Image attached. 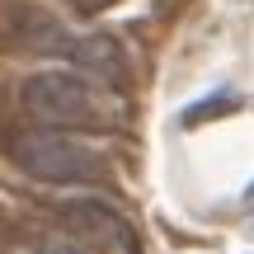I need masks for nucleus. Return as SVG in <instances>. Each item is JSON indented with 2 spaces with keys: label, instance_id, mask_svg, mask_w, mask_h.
<instances>
[{
  "label": "nucleus",
  "instance_id": "3",
  "mask_svg": "<svg viewBox=\"0 0 254 254\" xmlns=\"http://www.w3.org/2000/svg\"><path fill=\"white\" fill-rule=\"evenodd\" d=\"M57 217H62V226L71 231L80 245H90V250H104V254H136L132 226H127L113 207H104V202H66Z\"/></svg>",
  "mask_w": 254,
  "mask_h": 254
},
{
  "label": "nucleus",
  "instance_id": "1",
  "mask_svg": "<svg viewBox=\"0 0 254 254\" xmlns=\"http://www.w3.org/2000/svg\"><path fill=\"white\" fill-rule=\"evenodd\" d=\"M9 151H14V165L24 174L47 179V184H94L109 170L94 146L75 141V136H66V132H28V136H19Z\"/></svg>",
  "mask_w": 254,
  "mask_h": 254
},
{
  "label": "nucleus",
  "instance_id": "4",
  "mask_svg": "<svg viewBox=\"0 0 254 254\" xmlns=\"http://www.w3.org/2000/svg\"><path fill=\"white\" fill-rule=\"evenodd\" d=\"M66 57H71L80 71L99 75V80H109V85H127V62H123L113 38H71V52Z\"/></svg>",
  "mask_w": 254,
  "mask_h": 254
},
{
  "label": "nucleus",
  "instance_id": "2",
  "mask_svg": "<svg viewBox=\"0 0 254 254\" xmlns=\"http://www.w3.org/2000/svg\"><path fill=\"white\" fill-rule=\"evenodd\" d=\"M24 113L47 127H90V123H104V104L99 94L90 90V80L71 71H43V75H28L24 90Z\"/></svg>",
  "mask_w": 254,
  "mask_h": 254
},
{
  "label": "nucleus",
  "instance_id": "5",
  "mask_svg": "<svg viewBox=\"0 0 254 254\" xmlns=\"http://www.w3.org/2000/svg\"><path fill=\"white\" fill-rule=\"evenodd\" d=\"M118 5V0H75V9H85V14H94V9H109Z\"/></svg>",
  "mask_w": 254,
  "mask_h": 254
}]
</instances>
